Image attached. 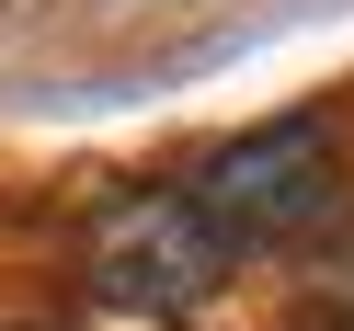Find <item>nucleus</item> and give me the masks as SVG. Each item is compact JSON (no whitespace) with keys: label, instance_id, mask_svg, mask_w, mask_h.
<instances>
[{"label":"nucleus","instance_id":"obj_1","mask_svg":"<svg viewBox=\"0 0 354 331\" xmlns=\"http://www.w3.org/2000/svg\"><path fill=\"white\" fill-rule=\"evenodd\" d=\"M229 240H217V217L194 206V183H126L92 206V240H80V274H92V297L138 308V320H183V308H206L217 285H229Z\"/></svg>","mask_w":354,"mask_h":331},{"label":"nucleus","instance_id":"obj_2","mask_svg":"<svg viewBox=\"0 0 354 331\" xmlns=\"http://www.w3.org/2000/svg\"><path fill=\"white\" fill-rule=\"evenodd\" d=\"M194 206L217 217L229 252H286V240H320L343 217V149L320 115H274L240 126L206 171H194Z\"/></svg>","mask_w":354,"mask_h":331}]
</instances>
